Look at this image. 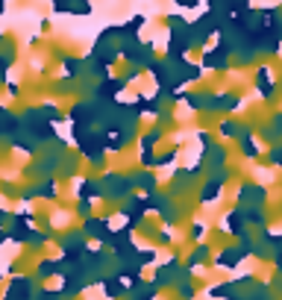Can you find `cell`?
Listing matches in <instances>:
<instances>
[{
  "label": "cell",
  "mask_w": 282,
  "mask_h": 300,
  "mask_svg": "<svg viewBox=\"0 0 282 300\" xmlns=\"http://www.w3.org/2000/svg\"><path fill=\"white\" fill-rule=\"evenodd\" d=\"M273 162H282V150H273Z\"/></svg>",
  "instance_id": "6da1fadb"
}]
</instances>
